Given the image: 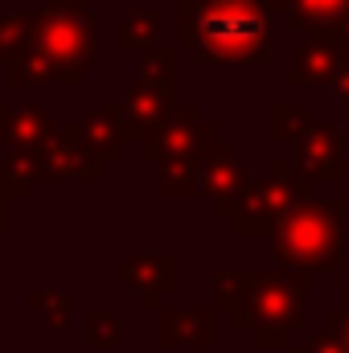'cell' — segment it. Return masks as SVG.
<instances>
[{"mask_svg":"<svg viewBox=\"0 0 349 353\" xmlns=\"http://www.w3.org/2000/svg\"><path fill=\"white\" fill-rule=\"evenodd\" d=\"M201 12V41L218 58H247L255 41L267 37V21L251 0H210Z\"/></svg>","mask_w":349,"mask_h":353,"instance_id":"obj_1","label":"cell"},{"mask_svg":"<svg viewBox=\"0 0 349 353\" xmlns=\"http://www.w3.org/2000/svg\"><path fill=\"white\" fill-rule=\"evenodd\" d=\"M346 341H349V333H346Z\"/></svg>","mask_w":349,"mask_h":353,"instance_id":"obj_2","label":"cell"}]
</instances>
